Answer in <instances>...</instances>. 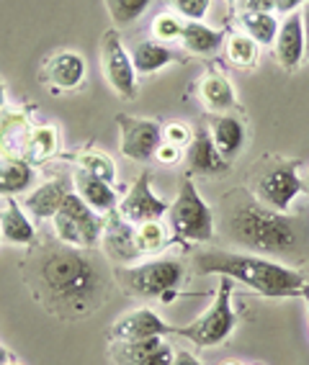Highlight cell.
<instances>
[{
    "mask_svg": "<svg viewBox=\"0 0 309 365\" xmlns=\"http://www.w3.org/2000/svg\"><path fill=\"white\" fill-rule=\"evenodd\" d=\"M19 270L31 299L59 322L96 314L116 286L113 265L101 250L70 247L57 237L34 242Z\"/></svg>",
    "mask_w": 309,
    "mask_h": 365,
    "instance_id": "cell-1",
    "label": "cell"
},
{
    "mask_svg": "<svg viewBox=\"0 0 309 365\" xmlns=\"http://www.w3.org/2000/svg\"><path fill=\"white\" fill-rule=\"evenodd\" d=\"M217 235L240 252L299 265L309 260V224L302 216L283 214L258 201L248 188L227 190L219 198Z\"/></svg>",
    "mask_w": 309,
    "mask_h": 365,
    "instance_id": "cell-2",
    "label": "cell"
},
{
    "mask_svg": "<svg viewBox=\"0 0 309 365\" xmlns=\"http://www.w3.org/2000/svg\"><path fill=\"white\" fill-rule=\"evenodd\" d=\"M193 273L224 275L235 283H243L265 299H296L309 294V278L289 267L286 262L260 257L250 252H230V250H204L193 255Z\"/></svg>",
    "mask_w": 309,
    "mask_h": 365,
    "instance_id": "cell-3",
    "label": "cell"
},
{
    "mask_svg": "<svg viewBox=\"0 0 309 365\" xmlns=\"http://www.w3.org/2000/svg\"><path fill=\"white\" fill-rule=\"evenodd\" d=\"M183 275V262L173 257H158V260L152 257V260L134 262V265H113L116 288L129 299H176Z\"/></svg>",
    "mask_w": 309,
    "mask_h": 365,
    "instance_id": "cell-4",
    "label": "cell"
},
{
    "mask_svg": "<svg viewBox=\"0 0 309 365\" xmlns=\"http://www.w3.org/2000/svg\"><path fill=\"white\" fill-rule=\"evenodd\" d=\"M258 201H263L265 206L276 211L289 214L294 201L302 196L307 185L299 178V163L296 160H286V157L265 155L248 175V185Z\"/></svg>",
    "mask_w": 309,
    "mask_h": 365,
    "instance_id": "cell-5",
    "label": "cell"
},
{
    "mask_svg": "<svg viewBox=\"0 0 309 365\" xmlns=\"http://www.w3.org/2000/svg\"><path fill=\"white\" fill-rule=\"evenodd\" d=\"M168 229L178 242H214V211L201 198L191 175L181 180V190L168 209Z\"/></svg>",
    "mask_w": 309,
    "mask_h": 365,
    "instance_id": "cell-6",
    "label": "cell"
},
{
    "mask_svg": "<svg viewBox=\"0 0 309 365\" xmlns=\"http://www.w3.org/2000/svg\"><path fill=\"white\" fill-rule=\"evenodd\" d=\"M232 288H235V281L222 275V281H219V288H217V294H214V301L209 304V309H206L198 319L188 322V324L173 327V334L188 339V342L196 347L222 345L237 327V314H235V309H232Z\"/></svg>",
    "mask_w": 309,
    "mask_h": 365,
    "instance_id": "cell-7",
    "label": "cell"
},
{
    "mask_svg": "<svg viewBox=\"0 0 309 365\" xmlns=\"http://www.w3.org/2000/svg\"><path fill=\"white\" fill-rule=\"evenodd\" d=\"M106 227V216L96 214L78 193H70L62 209L52 216V232L59 242H65L70 247L93 250L101 245V235Z\"/></svg>",
    "mask_w": 309,
    "mask_h": 365,
    "instance_id": "cell-8",
    "label": "cell"
},
{
    "mask_svg": "<svg viewBox=\"0 0 309 365\" xmlns=\"http://www.w3.org/2000/svg\"><path fill=\"white\" fill-rule=\"evenodd\" d=\"M101 70L113 93H118L124 101L137 98V70L116 29H108L101 39Z\"/></svg>",
    "mask_w": 309,
    "mask_h": 365,
    "instance_id": "cell-9",
    "label": "cell"
},
{
    "mask_svg": "<svg viewBox=\"0 0 309 365\" xmlns=\"http://www.w3.org/2000/svg\"><path fill=\"white\" fill-rule=\"evenodd\" d=\"M118 152L134 163H150L163 144V126L155 118H137L129 113H116Z\"/></svg>",
    "mask_w": 309,
    "mask_h": 365,
    "instance_id": "cell-10",
    "label": "cell"
},
{
    "mask_svg": "<svg viewBox=\"0 0 309 365\" xmlns=\"http://www.w3.org/2000/svg\"><path fill=\"white\" fill-rule=\"evenodd\" d=\"M152 173L142 170L137 175V180L132 182V188L121 201H118L116 211L121 214V219H126L129 224H145V222H158L163 216H168L171 203L163 201L160 196H155L152 190Z\"/></svg>",
    "mask_w": 309,
    "mask_h": 365,
    "instance_id": "cell-11",
    "label": "cell"
},
{
    "mask_svg": "<svg viewBox=\"0 0 309 365\" xmlns=\"http://www.w3.org/2000/svg\"><path fill=\"white\" fill-rule=\"evenodd\" d=\"M101 252L108 257L111 265H134L142 260L134 240V224L121 219L118 211H111L106 216V227L101 235Z\"/></svg>",
    "mask_w": 309,
    "mask_h": 365,
    "instance_id": "cell-12",
    "label": "cell"
},
{
    "mask_svg": "<svg viewBox=\"0 0 309 365\" xmlns=\"http://www.w3.org/2000/svg\"><path fill=\"white\" fill-rule=\"evenodd\" d=\"M165 334H173V327L165 319H160L152 309L142 307L118 317L111 324V329H108V334H106V339L108 342H137V339L165 337Z\"/></svg>",
    "mask_w": 309,
    "mask_h": 365,
    "instance_id": "cell-13",
    "label": "cell"
},
{
    "mask_svg": "<svg viewBox=\"0 0 309 365\" xmlns=\"http://www.w3.org/2000/svg\"><path fill=\"white\" fill-rule=\"evenodd\" d=\"M116 365H173L176 350L163 337H147L137 342H108Z\"/></svg>",
    "mask_w": 309,
    "mask_h": 365,
    "instance_id": "cell-14",
    "label": "cell"
},
{
    "mask_svg": "<svg viewBox=\"0 0 309 365\" xmlns=\"http://www.w3.org/2000/svg\"><path fill=\"white\" fill-rule=\"evenodd\" d=\"M86 57L73 49H62L46 57L41 67V83L54 88V91H78L86 80Z\"/></svg>",
    "mask_w": 309,
    "mask_h": 365,
    "instance_id": "cell-15",
    "label": "cell"
},
{
    "mask_svg": "<svg viewBox=\"0 0 309 365\" xmlns=\"http://www.w3.org/2000/svg\"><path fill=\"white\" fill-rule=\"evenodd\" d=\"M276 59L283 70H296L307 59V41H304V24L299 11H291L278 26L276 36Z\"/></svg>",
    "mask_w": 309,
    "mask_h": 365,
    "instance_id": "cell-16",
    "label": "cell"
},
{
    "mask_svg": "<svg viewBox=\"0 0 309 365\" xmlns=\"http://www.w3.org/2000/svg\"><path fill=\"white\" fill-rule=\"evenodd\" d=\"M186 163H188V170L196 175H222L224 170L230 168V163L217 150L206 124H198L193 129V142L186 152Z\"/></svg>",
    "mask_w": 309,
    "mask_h": 365,
    "instance_id": "cell-17",
    "label": "cell"
},
{
    "mask_svg": "<svg viewBox=\"0 0 309 365\" xmlns=\"http://www.w3.org/2000/svg\"><path fill=\"white\" fill-rule=\"evenodd\" d=\"M31 118L24 108L6 106L0 111V157H24L31 137Z\"/></svg>",
    "mask_w": 309,
    "mask_h": 365,
    "instance_id": "cell-18",
    "label": "cell"
},
{
    "mask_svg": "<svg viewBox=\"0 0 309 365\" xmlns=\"http://www.w3.org/2000/svg\"><path fill=\"white\" fill-rule=\"evenodd\" d=\"M73 185L67 178H52V180L41 182L39 188H34L26 198H24V209L34 216V219H52L59 209H62V203L67 201V196L73 193Z\"/></svg>",
    "mask_w": 309,
    "mask_h": 365,
    "instance_id": "cell-19",
    "label": "cell"
},
{
    "mask_svg": "<svg viewBox=\"0 0 309 365\" xmlns=\"http://www.w3.org/2000/svg\"><path fill=\"white\" fill-rule=\"evenodd\" d=\"M0 232H3V240L11 245H21V247H31L39 240L24 203H19L14 196H6L0 201Z\"/></svg>",
    "mask_w": 309,
    "mask_h": 365,
    "instance_id": "cell-20",
    "label": "cell"
},
{
    "mask_svg": "<svg viewBox=\"0 0 309 365\" xmlns=\"http://www.w3.org/2000/svg\"><path fill=\"white\" fill-rule=\"evenodd\" d=\"M73 188L96 214L108 216L111 211H116V206H118L116 188H113L111 182H106V180H101V178L86 173L83 168L73 170Z\"/></svg>",
    "mask_w": 309,
    "mask_h": 365,
    "instance_id": "cell-21",
    "label": "cell"
},
{
    "mask_svg": "<svg viewBox=\"0 0 309 365\" xmlns=\"http://www.w3.org/2000/svg\"><path fill=\"white\" fill-rule=\"evenodd\" d=\"M211 139L217 144V150L222 152V157L227 163H232L245 147V124L237 116L230 113H219V116L211 118L209 124Z\"/></svg>",
    "mask_w": 309,
    "mask_h": 365,
    "instance_id": "cell-22",
    "label": "cell"
},
{
    "mask_svg": "<svg viewBox=\"0 0 309 365\" xmlns=\"http://www.w3.org/2000/svg\"><path fill=\"white\" fill-rule=\"evenodd\" d=\"M198 96H201L204 106L214 116L232 111L237 103L235 88H232V83L224 78L222 72H209V75L201 80V85H198Z\"/></svg>",
    "mask_w": 309,
    "mask_h": 365,
    "instance_id": "cell-23",
    "label": "cell"
},
{
    "mask_svg": "<svg viewBox=\"0 0 309 365\" xmlns=\"http://www.w3.org/2000/svg\"><path fill=\"white\" fill-rule=\"evenodd\" d=\"M178 54L163 44V41H139L132 49V62L137 75H152V72L163 70V67L173 65Z\"/></svg>",
    "mask_w": 309,
    "mask_h": 365,
    "instance_id": "cell-24",
    "label": "cell"
},
{
    "mask_svg": "<svg viewBox=\"0 0 309 365\" xmlns=\"http://www.w3.org/2000/svg\"><path fill=\"white\" fill-rule=\"evenodd\" d=\"M57 147H59L57 126H54V124H34L24 160H26L31 168H36V165H44V163H49L54 155H57Z\"/></svg>",
    "mask_w": 309,
    "mask_h": 365,
    "instance_id": "cell-25",
    "label": "cell"
},
{
    "mask_svg": "<svg viewBox=\"0 0 309 365\" xmlns=\"http://www.w3.org/2000/svg\"><path fill=\"white\" fill-rule=\"evenodd\" d=\"M34 168L24 157H0V196H16L31 185Z\"/></svg>",
    "mask_w": 309,
    "mask_h": 365,
    "instance_id": "cell-26",
    "label": "cell"
},
{
    "mask_svg": "<svg viewBox=\"0 0 309 365\" xmlns=\"http://www.w3.org/2000/svg\"><path fill=\"white\" fill-rule=\"evenodd\" d=\"M222 39H224L222 31L206 26L204 21H186L181 44L191 54H214V52H219Z\"/></svg>",
    "mask_w": 309,
    "mask_h": 365,
    "instance_id": "cell-27",
    "label": "cell"
},
{
    "mask_svg": "<svg viewBox=\"0 0 309 365\" xmlns=\"http://www.w3.org/2000/svg\"><path fill=\"white\" fill-rule=\"evenodd\" d=\"M134 240H137V250L142 257H150V255H158L168 247L171 242V229L165 227L163 222H145L134 227Z\"/></svg>",
    "mask_w": 309,
    "mask_h": 365,
    "instance_id": "cell-28",
    "label": "cell"
},
{
    "mask_svg": "<svg viewBox=\"0 0 309 365\" xmlns=\"http://www.w3.org/2000/svg\"><path fill=\"white\" fill-rule=\"evenodd\" d=\"M240 24H243V31L248 34L258 46L276 44L278 21L273 14H243L240 16Z\"/></svg>",
    "mask_w": 309,
    "mask_h": 365,
    "instance_id": "cell-29",
    "label": "cell"
},
{
    "mask_svg": "<svg viewBox=\"0 0 309 365\" xmlns=\"http://www.w3.org/2000/svg\"><path fill=\"white\" fill-rule=\"evenodd\" d=\"M103 3L111 21L118 29L134 26L147 14V8L152 6V0H103Z\"/></svg>",
    "mask_w": 309,
    "mask_h": 365,
    "instance_id": "cell-30",
    "label": "cell"
},
{
    "mask_svg": "<svg viewBox=\"0 0 309 365\" xmlns=\"http://www.w3.org/2000/svg\"><path fill=\"white\" fill-rule=\"evenodd\" d=\"M73 163L75 168H83L86 173H91V175L101 178V180L106 182H116V168H113V160L108 155H103V152L98 150H86V152H78V155H73Z\"/></svg>",
    "mask_w": 309,
    "mask_h": 365,
    "instance_id": "cell-31",
    "label": "cell"
},
{
    "mask_svg": "<svg viewBox=\"0 0 309 365\" xmlns=\"http://www.w3.org/2000/svg\"><path fill=\"white\" fill-rule=\"evenodd\" d=\"M227 57L235 67H255L258 65V44L248 34L235 31L227 39Z\"/></svg>",
    "mask_w": 309,
    "mask_h": 365,
    "instance_id": "cell-32",
    "label": "cell"
},
{
    "mask_svg": "<svg viewBox=\"0 0 309 365\" xmlns=\"http://www.w3.org/2000/svg\"><path fill=\"white\" fill-rule=\"evenodd\" d=\"M186 21L176 14H163L152 21V36L158 41H181Z\"/></svg>",
    "mask_w": 309,
    "mask_h": 365,
    "instance_id": "cell-33",
    "label": "cell"
},
{
    "mask_svg": "<svg viewBox=\"0 0 309 365\" xmlns=\"http://www.w3.org/2000/svg\"><path fill=\"white\" fill-rule=\"evenodd\" d=\"M168 6L183 21H204L211 8V0H168Z\"/></svg>",
    "mask_w": 309,
    "mask_h": 365,
    "instance_id": "cell-34",
    "label": "cell"
},
{
    "mask_svg": "<svg viewBox=\"0 0 309 365\" xmlns=\"http://www.w3.org/2000/svg\"><path fill=\"white\" fill-rule=\"evenodd\" d=\"M163 142H171L176 147H191L193 142V126L183 124V121H171L163 126Z\"/></svg>",
    "mask_w": 309,
    "mask_h": 365,
    "instance_id": "cell-35",
    "label": "cell"
},
{
    "mask_svg": "<svg viewBox=\"0 0 309 365\" xmlns=\"http://www.w3.org/2000/svg\"><path fill=\"white\" fill-rule=\"evenodd\" d=\"M155 160L163 163V165L181 163V147H176V144H171V142H163L158 147V152H155Z\"/></svg>",
    "mask_w": 309,
    "mask_h": 365,
    "instance_id": "cell-36",
    "label": "cell"
},
{
    "mask_svg": "<svg viewBox=\"0 0 309 365\" xmlns=\"http://www.w3.org/2000/svg\"><path fill=\"white\" fill-rule=\"evenodd\" d=\"M240 11L243 14H273L276 3L273 0H240Z\"/></svg>",
    "mask_w": 309,
    "mask_h": 365,
    "instance_id": "cell-37",
    "label": "cell"
},
{
    "mask_svg": "<svg viewBox=\"0 0 309 365\" xmlns=\"http://www.w3.org/2000/svg\"><path fill=\"white\" fill-rule=\"evenodd\" d=\"M173 365H201V360H198L196 355H191L188 350H178Z\"/></svg>",
    "mask_w": 309,
    "mask_h": 365,
    "instance_id": "cell-38",
    "label": "cell"
},
{
    "mask_svg": "<svg viewBox=\"0 0 309 365\" xmlns=\"http://www.w3.org/2000/svg\"><path fill=\"white\" fill-rule=\"evenodd\" d=\"M299 3L304 6L307 0H276V11H281V14H291V11H294Z\"/></svg>",
    "mask_w": 309,
    "mask_h": 365,
    "instance_id": "cell-39",
    "label": "cell"
},
{
    "mask_svg": "<svg viewBox=\"0 0 309 365\" xmlns=\"http://www.w3.org/2000/svg\"><path fill=\"white\" fill-rule=\"evenodd\" d=\"M302 24H304V41H307V59H309V0L302 8Z\"/></svg>",
    "mask_w": 309,
    "mask_h": 365,
    "instance_id": "cell-40",
    "label": "cell"
},
{
    "mask_svg": "<svg viewBox=\"0 0 309 365\" xmlns=\"http://www.w3.org/2000/svg\"><path fill=\"white\" fill-rule=\"evenodd\" d=\"M6 108V88H3V80H0V111Z\"/></svg>",
    "mask_w": 309,
    "mask_h": 365,
    "instance_id": "cell-41",
    "label": "cell"
},
{
    "mask_svg": "<svg viewBox=\"0 0 309 365\" xmlns=\"http://www.w3.org/2000/svg\"><path fill=\"white\" fill-rule=\"evenodd\" d=\"M8 360H14V358H11V355H8V350H3V347H0V365H3V363H8Z\"/></svg>",
    "mask_w": 309,
    "mask_h": 365,
    "instance_id": "cell-42",
    "label": "cell"
},
{
    "mask_svg": "<svg viewBox=\"0 0 309 365\" xmlns=\"http://www.w3.org/2000/svg\"><path fill=\"white\" fill-rule=\"evenodd\" d=\"M304 185H307V190H309V173H307V178H304Z\"/></svg>",
    "mask_w": 309,
    "mask_h": 365,
    "instance_id": "cell-43",
    "label": "cell"
},
{
    "mask_svg": "<svg viewBox=\"0 0 309 365\" xmlns=\"http://www.w3.org/2000/svg\"><path fill=\"white\" fill-rule=\"evenodd\" d=\"M3 365H19V363H14V360H8V363H3Z\"/></svg>",
    "mask_w": 309,
    "mask_h": 365,
    "instance_id": "cell-44",
    "label": "cell"
},
{
    "mask_svg": "<svg viewBox=\"0 0 309 365\" xmlns=\"http://www.w3.org/2000/svg\"><path fill=\"white\" fill-rule=\"evenodd\" d=\"M224 365H240V363H224Z\"/></svg>",
    "mask_w": 309,
    "mask_h": 365,
    "instance_id": "cell-45",
    "label": "cell"
},
{
    "mask_svg": "<svg viewBox=\"0 0 309 365\" xmlns=\"http://www.w3.org/2000/svg\"><path fill=\"white\" fill-rule=\"evenodd\" d=\"M227 3H235V0H227Z\"/></svg>",
    "mask_w": 309,
    "mask_h": 365,
    "instance_id": "cell-46",
    "label": "cell"
},
{
    "mask_svg": "<svg viewBox=\"0 0 309 365\" xmlns=\"http://www.w3.org/2000/svg\"><path fill=\"white\" fill-rule=\"evenodd\" d=\"M0 240H3V232H0Z\"/></svg>",
    "mask_w": 309,
    "mask_h": 365,
    "instance_id": "cell-47",
    "label": "cell"
},
{
    "mask_svg": "<svg viewBox=\"0 0 309 365\" xmlns=\"http://www.w3.org/2000/svg\"><path fill=\"white\" fill-rule=\"evenodd\" d=\"M307 301H309V294H307Z\"/></svg>",
    "mask_w": 309,
    "mask_h": 365,
    "instance_id": "cell-48",
    "label": "cell"
},
{
    "mask_svg": "<svg viewBox=\"0 0 309 365\" xmlns=\"http://www.w3.org/2000/svg\"><path fill=\"white\" fill-rule=\"evenodd\" d=\"M273 3H276V0H273Z\"/></svg>",
    "mask_w": 309,
    "mask_h": 365,
    "instance_id": "cell-49",
    "label": "cell"
}]
</instances>
